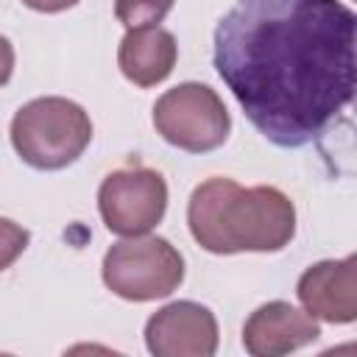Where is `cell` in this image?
<instances>
[{"label": "cell", "instance_id": "cell-1", "mask_svg": "<svg viewBox=\"0 0 357 357\" xmlns=\"http://www.w3.org/2000/svg\"><path fill=\"white\" fill-rule=\"evenodd\" d=\"M357 17L340 0H237L215 28V70L279 148L321 137L354 98Z\"/></svg>", "mask_w": 357, "mask_h": 357}, {"label": "cell", "instance_id": "cell-2", "mask_svg": "<svg viewBox=\"0 0 357 357\" xmlns=\"http://www.w3.org/2000/svg\"><path fill=\"white\" fill-rule=\"evenodd\" d=\"M192 240L209 254L282 251L296 234V206L279 187H240L212 176L187 204Z\"/></svg>", "mask_w": 357, "mask_h": 357}, {"label": "cell", "instance_id": "cell-3", "mask_svg": "<svg viewBox=\"0 0 357 357\" xmlns=\"http://www.w3.org/2000/svg\"><path fill=\"white\" fill-rule=\"evenodd\" d=\"M92 142V120L75 100L36 98L17 109L11 120V145L33 170H61L73 165Z\"/></svg>", "mask_w": 357, "mask_h": 357}, {"label": "cell", "instance_id": "cell-4", "mask_svg": "<svg viewBox=\"0 0 357 357\" xmlns=\"http://www.w3.org/2000/svg\"><path fill=\"white\" fill-rule=\"evenodd\" d=\"M103 284L126 301L170 296L184 282V257L156 234H134L114 243L100 265Z\"/></svg>", "mask_w": 357, "mask_h": 357}, {"label": "cell", "instance_id": "cell-5", "mask_svg": "<svg viewBox=\"0 0 357 357\" xmlns=\"http://www.w3.org/2000/svg\"><path fill=\"white\" fill-rule=\"evenodd\" d=\"M153 128L173 148L187 153H209L226 142L231 117L212 86L184 81L153 103Z\"/></svg>", "mask_w": 357, "mask_h": 357}, {"label": "cell", "instance_id": "cell-6", "mask_svg": "<svg viewBox=\"0 0 357 357\" xmlns=\"http://www.w3.org/2000/svg\"><path fill=\"white\" fill-rule=\"evenodd\" d=\"M98 209L109 231L120 237L148 234L167 209V184L162 173L128 165L112 170L98 190Z\"/></svg>", "mask_w": 357, "mask_h": 357}, {"label": "cell", "instance_id": "cell-7", "mask_svg": "<svg viewBox=\"0 0 357 357\" xmlns=\"http://www.w3.org/2000/svg\"><path fill=\"white\" fill-rule=\"evenodd\" d=\"M218 340V321L198 301H173L145 324V346L153 357H212Z\"/></svg>", "mask_w": 357, "mask_h": 357}, {"label": "cell", "instance_id": "cell-8", "mask_svg": "<svg viewBox=\"0 0 357 357\" xmlns=\"http://www.w3.org/2000/svg\"><path fill=\"white\" fill-rule=\"evenodd\" d=\"M304 310L326 324H351L357 318V257L324 259L310 265L296 287Z\"/></svg>", "mask_w": 357, "mask_h": 357}, {"label": "cell", "instance_id": "cell-9", "mask_svg": "<svg viewBox=\"0 0 357 357\" xmlns=\"http://www.w3.org/2000/svg\"><path fill=\"white\" fill-rule=\"evenodd\" d=\"M321 335L315 318L290 301H268L257 307L243 326V346L254 357H279L315 343Z\"/></svg>", "mask_w": 357, "mask_h": 357}, {"label": "cell", "instance_id": "cell-10", "mask_svg": "<svg viewBox=\"0 0 357 357\" xmlns=\"http://www.w3.org/2000/svg\"><path fill=\"white\" fill-rule=\"evenodd\" d=\"M176 59H178L176 36L159 25L128 28L117 50L120 73L134 86H142V89L162 84L173 73Z\"/></svg>", "mask_w": 357, "mask_h": 357}, {"label": "cell", "instance_id": "cell-11", "mask_svg": "<svg viewBox=\"0 0 357 357\" xmlns=\"http://www.w3.org/2000/svg\"><path fill=\"white\" fill-rule=\"evenodd\" d=\"M176 0H114V17L126 28L159 25Z\"/></svg>", "mask_w": 357, "mask_h": 357}, {"label": "cell", "instance_id": "cell-12", "mask_svg": "<svg viewBox=\"0 0 357 357\" xmlns=\"http://www.w3.org/2000/svg\"><path fill=\"white\" fill-rule=\"evenodd\" d=\"M28 240H31L28 229L14 223L11 218H0V271L17 262V257L28 248Z\"/></svg>", "mask_w": 357, "mask_h": 357}, {"label": "cell", "instance_id": "cell-13", "mask_svg": "<svg viewBox=\"0 0 357 357\" xmlns=\"http://www.w3.org/2000/svg\"><path fill=\"white\" fill-rule=\"evenodd\" d=\"M11 73H14V45L0 33V86L8 84Z\"/></svg>", "mask_w": 357, "mask_h": 357}, {"label": "cell", "instance_id": "cell-14", "mask_svg": "<svg viewBox=\"0 0 357 357\" xmlns=\"http://www.w3.org/2000/svg\"><path fill=\"white\" fill-rule=\"evenodd\" d=\"M22 3L33 11H42V14H59L64 8H73L78 0H22Z\"/></svg>", "mask_w": 357, "mask_h": 357}]
</instances>
